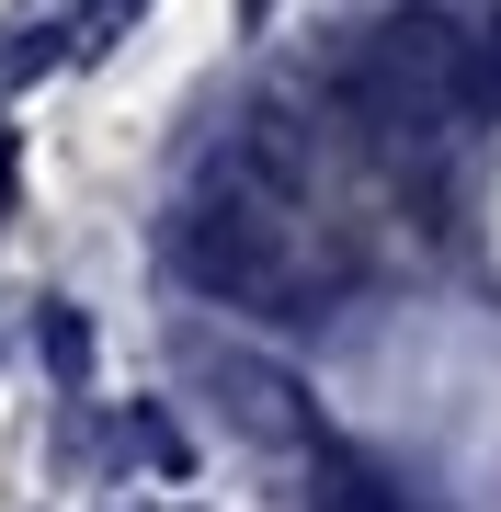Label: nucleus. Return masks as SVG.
<instances>
[{
	"instance_id": "7",
	"label": "nucleus",
	"mask_w": 501,
	"mask_h": 512,
	"mask_svg": "<svg viewBox=\"0 0 501 512\" xmlns=\"http://www.w3.org/2000/svg\"><path fill=\"white\" fill-rule=\"evenodd\" d=\"M69 57V23H35L23 46H0V80H35V69H57Z\"/></svg>"
},
{
	"instance_id": "4",
	"label": "nucleus",
	"mask_w": 501,
	"mask_h": 512,
	"mask_svg": "<svg viewBox=\"0 0 501 512\" xmlns=\"http://www.w3.org/2000/svg\"><path fill=\"white\" fill-rule=\"evenodd\" d=\"M308 512H433V501H410L388 467H365L353 444L319 433V444H308Z\"/></svg>"
},
{
	"instance_id": "8",
	"label": "nucleus",
	"mask_w": 501,
	"mask_h": 512,
	"mask_svg": "<svg viewBox=\"0 0 501 512\" xmlns=\"http://www.w3.org/2000/svg\"><path fill=\"white\" fill-rule=\"evenodd\" d=\"M46 353H57V376H80V353H92V342H80V319H69V308L46 319Z\"/></svg>"
},
{
	"instance_id": "2",
	"label": "nucleus",
	"mask_w": 501,
	"mask_h": 512,
	"mask_svg": "<svg viewBox=\"0 0 501 512\" xmlns=\"http://www.w3.org/2000/svg\"><path fill=\"white\" fill-rule=\"evenodd\" d=\"M342 103L376 148H445L456 126H479V69H467V23L410 0V12L365 23L342 46Z\"/></svg>"
},
{
	"instance_id": "9",
	"label": "nucleus",
	"mask_w": 501,
	"mask_h": 512,
	"mask_svg": "<svg viewBox=\"0 0 501 512\" xmlns=\"http://www.w3.org/2000/svg\"><path fill=\"white\" fill-rule=\"evenodd\" d=\"M12 183H23V148H12V126H0V217H12Z\"/></svg>"
},
{
	"instance_id": "3",
	"label": "nucleus",
	"mask_w": 501,
	"mask_h": 512,
	"mask_svg": "<svg viewBox=\"0 0 501 512\" xmlns=\"http://www.w3.org/2000/svg\"><path fill=\"white\" fill-rule=\"evenodd\" d=\"M205 376L228 387L240 433H262V444H319V421H308V387H297V376H274V365H228V353H205Z\"/></svg>"
},
{
	"instance_id": "1",
	"label": "nucleus",
	"mask_w": 501,
	"mask_h": 512,
	"mask_svg": "<svg viewBox=\"0 0 501 512\" xmlns=\"http://www.w3.org/2000/svg\"><path fill=\"white\" fill-rule=\"evenodd\" d=\"M171 262H183L194 296L251 308V319H319L331 285H342L331 251H319V228H308V194L274 183V171H251L240 148H217L194 171V194L171 205Z\"/></svg>"
},
{
	"instance_id": "5",
	"label": "nucleus",
	"mask_w": 501,
	"mask_h": 512,
	"mask_svg": "<svg viewBox=\"0 0 501 512\" xmlns=\"http://www.w3.org/2000/svg\"><path fill=\"white\" fill-rule=\"evenodd\" d=\"M467 69H479V126L501 114V0H490V23H467Z\"/></svg>"
},
{
	"instance_id": "6",
	"label": "nucleus",
	"mask_w": 501,
	"mask_h": 512,
	"mask_svg": "<svg viewBox=\"0 0 501 512\" xmlns=\"http://www.w3.org/2000/svg\"><path fill=\"white\" fill-rule=\"evenodd\" d=\"M137 12H149V0H92V12H80V23H69V46H80V57H103V46H114V35H126V23H137Z\"/></svg>"
}]
</instances>
